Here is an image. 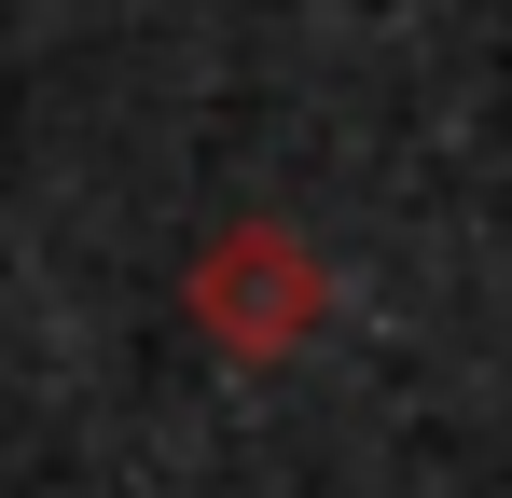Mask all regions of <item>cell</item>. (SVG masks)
Instances as JSON below:
<instances>
[{"label":"cell","mask_w":512,"mask_h":498,"mask_svg":"<svg viewBox=\"0 0 512 498\" xmlns=\"http://www.w3.org/2000/svg\"><path fill=\"white\" fill-rule=\"evenodd\" d=\"M194 319H208V346H236V360H291L319 332V249L291 236V222H222V249L194 263Z\"/></svg>","instance_id":"obj_1"}]
</instances>
